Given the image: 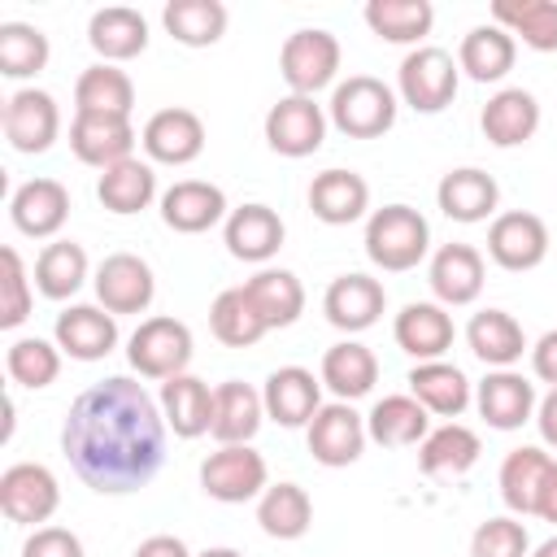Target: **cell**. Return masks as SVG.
I'll use <instances>...</instances> for the list:
<instances>
[{
	"label": "cell",
	"mask_w": 557,
	"mask_h": 557,
	"mask_svg": "<svg viewBox=\"0 0 557 557\" xmlns=\"http://www.w3.org/2000/svg\"><path fill=\"white\" fill-rule=\"evenodd\" d=\"M9 218H13V226L22 235L52 239L65 226V218H70V191H65V183H57V178H26L13 191V200H9Z\"/></svg>",
	"instance_id": "26"
},
{
	"label": "cell",
	"mask_w": 557,
	"mask_h": 557,
	"mask_svg": "<svg viewBox=\"0 0 557 557\" xmlns=\"http://www.w3.org/2000/svg\"><path fill=\"white\" fill-rule=\"evenodd\" d=\"M96 196H100V205L109 213L131 218V213H139V209H148L157 200V170L148 161H139V157H126V161H117V165H109L100 174Z\"/></svg>",
	"instance_id": "39"
},
{
	"label": "cell",
	"mask_w": 557,
	"mask_h": 557,
	"mask_svg": "<svg viewBox=\"0 0 557 557\" xmlns=\"http://www.w3.org/2000/svg\"><path fill=\"white\" fill-rule=\"evenodd\" d=\"M196 557H244L239 548H226V544H218V548H205V553H196Z\"/></svg>",
	"instance_id": "57"
},
{
	"label": "cell",
	"mask_w": 557,
	"mask_h": 557,
	"mask_svg": "<svg viewBox=\"0 0 557 557\" xmlns=\"http://www.w3.org/2000/svg\"><path fill=\"white\" fill-rule=\"evenodd\" d=\"M257 522L270 540H300L313 527V500L300 483H270L257 500Z\"/></svg>",
	"instance_id": "43"
},
{
	"label": "cell",
	"mask_w": 557,
	"mask_h": 557,
	"mask_svg": "<svg viewBox=\"0 0 557 557\" xmlns=\"http://www.w3.org/2000/svg\"><path fill=\"white\" fill-rule=\"evenodd\" d=\"M535 426H540V440L557 448V387H548V396L535 405Z\"/></svg>",
	"instance_id": "54"
},
{
	"label": "cell",
	"mask_w": 557,
	"mask_h": 557,
	"mask_svg": "<svg viewBox=\"0 0 557 557\" xmlns=\"http://www.w3.org/2000/svg\"><path fill=\"white\" fill-rule=\"evenodd\" d=\"M326 126H331L326 109L313 96H292V91L283 100H274L270 113H265V122H261L265 144L278 157H292V161L313 157L322 148V139H326Z\"/></svg>",
	"instance_id": "8"
},
{
	"label": "cell",
	"mask_w": 557,
	"mask_h": 557,
	"mask_svg": "<svg viewBox=\"0 0 557 557\" xmlns=\"http://www.w3.org/2000/svg\"><path fill=\"white\" fill-rule=\"evenodd\" d=\"M513 61H518V39L496 22L470 26L457 48V70L474 83H500L513 70Z\"/></svg>",
	"instance_id": "31"
},
{
	"label": "cell",
	"mask_w": 557,
	"mask_h": 557,
	"mask_svg": "<svg viewBox=\"0 0 557 557\" xmlns=\"http://www.w3.org/2000/svg\"><path fill=\"white\" fill-rule=\"evenodd\" d=\"M48 35L30 22H0V74L4 78H35L48 65Z\"/></svg>",
	"instance_id": "48"
},
{
	"label": "cell",
	"mask_w": 557,
	"mask_h": 557,
	"mask_svg": "<svg viewBox=\"0 0 557 557\" xmlns=\"http://www.w3.org/2000/svg\"><path fill=\"white\" fill-rule=\"evenodd\" d=\"M135 109V83L126 70L117 65H87L74 83V113H113V117H131Z\"/></svg>",
	"instance_id": "41"
},
{
	"label": "cell",
	"mask_w": 557,
	"mask_h": 557,
	"mask_svg": "<svg viewBox=\"0 0 557 557\" xmlns=\"http://www.w3.org/2000/svg\"><path fill=\"white\" fill-rule=\"evenodd\" d=\"M61 505V487L57 474L39 461H13L0 474V513L17 527H39L57 513Z\"/></svg>",
	"instance_id": "9"
},
{
	"label": "cell",
	"mask_w": 557,
	"mask_h": 557,
	"mask_svg": "<svg viewBox=\"0 0 557 557\" xmlns=\"http://www.w3.org/2000/svg\"><path fill=\"white\" fill-rule=\"evenodd\" d=\"M487 257L500 270H509V274L535 270L548 257V226H544V218L527 213V209L496 213L492 226H487Z\"/></svg>",
	"instance_id": "12"
},
{
	"label": "cell",
	"mask_w": 557,
	"mask_h": 557,
	"mask_svg": "<svg viewBox=\"0 0 557 557\" xmlns=\"http://www.w3.org/2000/svg\"><path fill=\"white\" fill-rule=\"evenodd\" d=\"M196 344H191V331L187 322L170 318V313H157V318H144L135 326V335L126 339V361L131 370H139L144 379H174V374H187V361H191Z\"/></svg>",
	"instance_id": "5"
},
{
	"label": "cell",
	"mask_w": 557,
	"mask_h": 557,
	"mask_svg": "<svg viewBox=\"0 0 557 557\" xmlns=\"http://www.w3.org/2000/svg\"><path fill=\"white\" fill-rule=\"evenodd\" d=\"M87 283V252L74 239H52L35 257V287L48 300H70Z\"/></svg>",
	"instance_id": "45"
},
{
	"label": "cell",
	"mask_w": 557,
	"mask_h": 557,
	"mask_svg": "<svg viewBox=\"0 0 557 557\" xmlns=\"http://www.w3.org/2000/svg\"><path fill=\"white\" fill-rule=\"evenodd\" d=\"M22 557H83V540L70 527H35L22 544Z\"/></svg>",
	"instance_id": "51"
},
{
	"label": "cell",
	"mask_w": 557,
	"mask_h": 557,
	"mask_svg": "<svg viewBox=\"0 0 557 557\" xmlns=\"http://www.w3.org/2000/svg\"><path fill=\"white\" fill-rule=\"evenodd\" d=\"M479 126H483V139L492 148H522L540 131V100L527 87H500L483 104Z\"/></svg>",
	"instance_id": "25"
},
{
	"label": "cell",
	"mask_w": 557,
	"mask_h": 557,
	"mask_svg": "<svg viewBox=\"0 0 557 557\" xmlns=\"http://www.w3.org/2000/svg\"><path fill=\"white\" fill-rule=\"evenodd\" d=\"M387 309V292L379 278L370 274H339L326 283L322 292V313L335 331L344 335H357V331H370Z\"/></svg>",
	"instance_id": "14"
},
{
	"label": "cell",
	"mask_w": 557,
	"mask_h": 557,
	"mask_svg": "<svg viewBox=\"0 0 557 557\" xmlns=\"http://www.w3.org/2000/svg\"><path fill=\"white\" fill-rule=\"evenodd\" d=\"M553 466H557V457L535 448V444H522V448L505 453L496 483H500V500L509 505L513 518H527V513L540 509V496H544V483H548Z\"/></svg>",
	"instance_id": "27"
},
{
	"label": "cell",
	"mask_w": 557,
	"mask_h": 557,
	"mask_svg": "<svg viewBox=\"0 0 557 557\" xmlns=\"http://www.w3.org/2000/svg\"><path fill=\"white\" fill-rule=\"evenodd\" d=\"M492 22L531 52H557V0H496Z\"/></svg>",
	"instance_id": "44"
},
{
	"label": "cell",
	"mask_w": 557,
	"mask_h": 557,
	"mask_svg": "<svg viewBox=\"0 0 557 557\" xmlns=\"http://www.w3.org/2000/svg\"><path fill=\"white\" fill-rule=\"evenodd\" d=\"M226 191L205 178H178L161 191V222L178 235H200L218 222H226Z\"/></svg>",
	"instance_id": "19"
},
{
	"label": "cell",
	"mask_w": 557,
	"mask_h": 557,
	"mask_svg": "<svg viewBox=\"0 0 557 557\" xmlns=\"http://www.w3.org/2000/svg\"><path fill=\"white\" fill-rule=\"evenodd\" d=\"M470 557H531V535L518 518L500 513L474 527L470 535Z\"/></svg>",
	"instance_id": "50"
},
{
	"label": "cell",
	"mask_w": 557,
	"mask_h": 557,
	"mask_svg": "<svg viewBox=\"0 0 557 557\" xmlns=\"http://www.w3.org/2000/svg\"><path fill=\"white\" fill-rule=\"evenodd\" d=\"M309 209L326 226H348L370 209V183L357 170H322L309 183Z\"/></svg>",
	"instance_id": "30"
},
{
	"label": "cell",
	"mask_w": 557,
	"mask_h": 557,
	"mask_svg": "<svg viewBox=\"0 0 557 557\" xmlns=\"http://www.w3.org/2000/svg\"><path fill=\"white\" fill-rule=\"evenodd\" d=\"M339 39L322 26H305V30H292L283 39V52H278V74L283 83L292 87V96H318L322 87L335 83L339 74Z\"/></svg>",
	"instance_id": "7"
},
{
	"label": "cell",
	"mask_w": 557,
	"mask_h": 557,
	"mask_svg": "<svg viewBox=\"0 0 557 557\" xmlns=\"http://www.w3.org/2000/svg\"><path fill=\"white\" fill-rule=\"evenodd\" d=\"M209 331H213V339L226 344V348H252V344L265 335V322H261V313L252 309V300H248L244 287H226V292H218L213 305H209Z\"/></svg>",
	"instance_id": "46"
},
{
	"label": "cell",
	"mask_w": 557,
	"mask_h": 557,
	"mask_svg": "<svg viewBox=\"0 0 557 557\" xmlns=\"http://www.w3.org/2000/svg\"><path fill=\"white\" fill-rule=\"evenodd\" d=\"M261 400H265V418L270 422L309 426L313 413L322 409V379H313V370H305V366H278L265 379Z\"/></svg>",
	"instance_id": "24"
},
{
	"label": "cell",
	"mask_w": 557,
	"mask_h": 557,
	"mask_svg": "<svg viewBox=\"0 0 557 557\" xmlns=\"http://www.w3.org/2000/svg\"><path fill=\"white\" fill-rule=\"evenodd\" d=\"M457 83H461V70H457L453 52H444L435 44L405 52V61L396 70V91L413 113H444L457 96Z\"/></svg>",
	"instance_id": "4"
},
{
	"label": "cell",
	"mask_w": 557,
	"mask_h": 557,
	"mask_svg": "<svg viewBox=\"0 0 557 557\" xmlns=\"http://www.w3.org/2000/svg\"><path fill=\"white\" fill-rule=\"evenodd\" d=\"M431 252V226L413 205H383L366 218V257L387 270L405 274Z\"/></svg>",
	"instance_id": "2"
},
{
	"label": "cell",
	"mask_w": 557,
	"mask_h": 557,
	"mask_svg": "<svg viewBox=\"0 0 557 557\" xmlns=\"http://www.w3.org/2000/svg\"><path fill=\"white\" fill-rule=\"evenodd\" d=\"M531 370H535L540 383L557 387V331H544V335L535 339V348H531Z\"/></svg>",
	"instance_id": "52"
},
{
	"label": "cell",
	"mask_w": 557,
	"mask_h": 557,
	"mask_svg": "<svg viewBox=\"0 0 557 557\" xmlns=\"http://www.w3.org/2000/svg\"><path fill=\"white\" fill-rule=\"evenodd\" d=\"M165 418L144 383L113 374L74 396L61 422V453L70 470L100 496H126L165 466Z\"/></svg>",
	"instance_id": "1"
},
{
	"label": "cell",
	"mask_w": 557,
	"mask_h": 557,
	"mask_svg": "<svg viewBox=\"0 0 557 557\" xmlns=\"http://www.w3.org/2000/svg\"><path fill=\"white\" fill-rule=\"evenodd\" d=\"M30 300H35V292H30V274L17 257V248H0V326L4 331L22 326L30 318Z\"/></svg>",
	"instance_id": "49"
},
{
	"label": "cell",
	"mask_w": 557,
	"mask_h": 557,
	"mask_svg": "<svg viewBox=\"0 0 557 557\" xmlns=\"http://www.w3.org/2000/svg\"><path fill=\"white\" fill-rule=\"evenodd\" d=\"M131 557H191V553L178 535H148V540H139V548Z\"/></svg>",
	"instance_id": "53"
},
{
	"label": "cell",
	"mask_w": 557,
	"mask_h": 557,
	"mask_svg": "<svg viewBox=\"0 0 557 557\" xmlns=\"http://www.w3.org/2000/svg\"><path fill=\"white\" fill-rule=\"evenodd\" d=\"M405 383H409V396H413L426 413L448 418V422L461 418L466 405L474 400V396H470V379H466L453 361H418Z\"/></svg>",
	"instance_id": "33"
},
{
	"label": "cell",
	"mask_w": 557,
	"mask_h": 557,
	"mask_svg": "<svg viewBox=\"0 0 557 557\" xmlns=\"http://www.w3.org/2000/svg\"><path fill=\"white\" fill-rule=\"evenodd\" d=\"M87 44L104 65L135 61L148 48V17L139 9H126V4L96 9L87 22Z\"/></svg>",
	"instance_id": "28"
},
{
	"label": "cell",
	"mask_w": 557,
	"mask_h": 557,
	"mask_svg": "<svg viewBox=\"0 0 557 557\" xmlns=\"http://www.w3.org/2000/svg\"><path fill=\"white\" fill-rule=\"evenodd\" d=\"M474 405L492 431H518L522 422L535 418L540 396H535V383L522 379L518 370H487V379L474 387Z\"/></svg>",
	"instance_id": "20"
},
{
	"label": "cell",
	"mask_w": 557,
	"mask_h": 557,
	"mask_svg": "<svg viewBox=\"0 0 557 557\" xmlns=\"http://www.w3.org/2000/svg\"><path fill=\"white\" fill-rule=\"evenodd\" d=\"M435 205L448 222H461V226H474V222H487L500 205V187L487 170L479 165H457L440 178L435 187Z\"/></svg>",
	"instance_id": "22"
},
{
	"label": "cell",
	"mask_w": 557,
	"mask_h": 557,
	"mask_svg": "<svg viewBox=\"0 0 557 557\" xmlns=\"http://www.w3.org/2000/svg\"><path fill=\"white\" fill-rule=\"evenodd\" d=\"M479 453L483 444L466 422H444V426H431L426 440L418 444V470L431 479H457L479 461Z\"/></svg>",
	"instance_id": "38"
},
{
	"label": "cell",
	"mask_w": 557,
	"mask_h": 557,
	"mask_svg": "<svg viewBox=\"0 0 557 557\" xmlns=\"http://www.w3.org/2000/svg\"><path fill=\"white\" fill-rule=\"evenodd\" d=\"M392 339L413 361H444V352L457 339V326L440 300H409L392 322Z\"/></svg>",
	"instance_id": "15"
},
{
	"label": "cell",
	"mask_w": 557,
	"mask_h": 557,
	"mask_svg": "<svg viewBox=\"0 0 557 557\" xmlns=\"http://www.w3.org/2000/svg\"><path fill=\"white\" fill-rule=\"evenodd\" d=\"M305 440H309V453H313L318 466L344 470L366 453L370 435H366V418L348 400H331L313 413V422L305 426Z\"/></svg>",
	"instance_id": "11"
},
{
	"label": "cell",
	"mask_w": 557,
	"mask_h": 557,
	"mask_svg": "<svg viewBox=\"0 0 557 557\" xmlns=\"http://www.w3.org/2000/svg\"><path fill=\"white\" fill-rule=\"evenodd\" d=\"M361 17L383 44H418V48L435 26L431 0H370Z\"/></svg>",
	"instance_id": "42"
},
{
	"label": "cell",
	"mask_w": 557,
	"mask_h": 557,
	"mask_svg": "<svg viewBox=\"0 0 557 557\" xmlns=\"http://www.w3.org/2000/svg\"><path fill=\"white\" fill-rule=\"evenodd\" d=\"M70 148L83 165H96L100 174L117 161L131 157L135 148V126L131 117H113V113H74L70 122Z\"/></svg>",
	"instance_id": "21"
},
{
	"label": "cell",
	"mask_w": 557,
	"mask_h": 557,
	"mask_svg": "<svg viewBox=\"0 0 557 557\" xmlns=\"http://www.w3.org/2000/svg\"><path fill=\"white\" fill-rule=\"evenodd\" d=\"M483 252L474 244H444L435 248L431 257V270H426V283L435 292V300L444 309H457V305H474L479 292H483Z\"/></svg>",
	"instance_id": "23"
},
{
	"label": "cell",
	"mask_w": 557,
	"mask_h": 557,
	"mask_svg": "<svg viewBox=\"0 0 557 557\" xmlns=\"http://www.w3.org/2000/svg\"><path fill=\"white\" fill-rule=\"evenodd\" d=\"M161 418L178 440H196L209 435L213 422V387L196 374H174L161 383Z\"/></svg>",
	"instance_id": "34"
},
{
	"label": "cell",
	"mask_w": 557,
	"mask_h": 557,
	"mask_svg": "<svg viewBox=\"0 0 557 557\" xmlns=\"http://www.w3.org/2000/svg\"><path fill=\"white\" fill-rule=\"evenodd\" d=\"M426 431H431V413H426L409 392L383 396V400H374V409L366 413V435H370L379 448H409V444H422Z\"/></svg>",
	"instance_id": "37"
},
{
	"label": "cell",
	"mask_w": 557,
	"mask_h": 557,
	"mask_svg": "<svg viewBox=\"0 0 557 557\" xmlns=\"http://www.w3.org/2000/svg\"><path fill=\"white\" fill-rule=\"evenodd\" d=\"M331 392H335V400H361V396H370L374 392V383H379V357L366 348V344H357V339H339V344H331L326 352H322V374H318Z\"/></svg>",
	"instance_id": "36"
},
{
	"label": "cell",
	"mask_w": 557,
	"mask_h": 557,
	"mask_svg": "<svg viewBox=\"0 0 557 557\" xmlns=\"http://www.w3.org/2000/svg\"><path fill=\"white\" fill-rule=\"evenodd\" d=\"M466 344L487 370H513L527 352V335H522L518 318L505 309H479L466 326Z\"/></svg>",
	"instance_id": "32"
},
{
	"label": "cell",
	"mask_w": 557,
	"mask_h": 557,
	"mask_svg": "<svg viewBox=\"0 0 557 557\" xmlns=\"http://www.w3.org/2000/svg\"><path fill=\"white\" fill-rule=\"evenodd\" d=\"M226 22H231V13H226L222 0H170L161 9L165 35L174 44H183V48H209V44H218L226 35Z\"/></svg>",
	"instance_id": "40"
},
{
	"label": "cell",
	"mask_w": 557,
	"mask_h": 557,
	"mask_svg": "<svg viewBox=\"0 0 557 557\" xmlns=\"http://www.w3.org/2000/svg\"><path fill=\"white\" fill-rule=\"evenodd\" d=\"M326 117L348 139H379L396 126V91L374 74H348L335 83Z\"/></svg>",
	"instance_id": "3"
},
{
	"label": "cell",
	"mask_w": 557,
	"mask_h": 557,
	"mask_svg": "<svg viewBox=\"0 0 557 557\" xmlns=\"http://www.w3.org/2000/svg\"><path fill=\"white\" fill-rule=\"evenodd\" d=\"M531 557H557V535H548L544 544H535V548H531Z\"/></svg>",
	"instance_id": "56"
},
{
	"label": "cell",
	"mask_w": 557,
	"mask_h": 557,
	"mask_svg": "<svg viewBox=\"0 0 557 557\" xmlns=\"http://www.w3.org/2000/svg\"><path fill=\"white\" fill-rule=\"evenodd\" d=\"M265 422V400L252 383H239V379H226L213 387V422H209V435L218 444H252V435L261 431Z\"/></svg>",
	"instance_id": "29"
},
{
	"label": "cell",
	"mask_w": 557,
	"mask_h": 557,
	"mask_svg": "<svg viewBox=\"0 0 557 557\" xmlns=\"http://www.w3.org/2000/svg\"><path fill=\"white\" fill-rule=\"evenodd\" d=\"M265 487H270V470L252 444H218V453L200 461V492L209 500L244 505V500H261Z\"/></svg>",
	"instance_id": "6"
},
{
	"label": "cell",
	"mask_w": 557,
	"mask_h": 557,
	"mask_svg": "<svg viewBox=\"0 0 557 557\" xmlns=\"http://www.w3.org/2000/svg\"><path fill=\"white\" fill-rule=\"evenodd\" d=\"M52 339L70 361H100L117 348V318L104 305H70L57 313Z\"/></svg>",
	"instance_id": "17"
},
{
	"label": "cell",
	"mask_w": 557,
	"mask_h": 557,
	"mask_svg": "<svg viewBox=\"0 0 557 557\" xmlns=\"http://www.w3.org/2000/svg\"><path fill=\"white\" fill-rule=\"evenodd\" d=\"M0 122H4L9 148H13V152H26V157L48 152V148L57 144V135H61V109H57V100H52L48 91H39V87H17V91L4 100Z\"/></svg>",
	"instance_id": "10"
},
{
	"label": "cell",
	"mask_w": 557,
	"mask_h": 557,
	"mask_svg": "<svg viewBox=\"0 0 557 557\" xmlns=\"http://www.w3.org/2000/svg\"><path fill=\"white\" fill-rule=\"evenodd\" d=\"M139 144H144L148 161H157V165H191L205 152V122L191 109H178V104L157 109L144 122Z\"/></svg>",
	"instance_id": "16"
},
{
	"label": "cell",
	"mask_w": 557,
	"mask_h": 557,
	"mask_svg": "<svg viewBox=\"0 0 557 557\" xmlns=\"http://www.w3.org/2000/svg\"><path fill=\"white\" fill-rule=\"evenodd\" d=\"M252 309L261 313L265 331H278V326H292L300 313H305V287L292 270L283 265H261L248 283H244Z\"/></svg>",
	"instance_id": "35"
},
{
	"label": "cell",
	"mask_w": 557,
	"mask_h": 557,
	"mask_svg": "<svg viewBox=\"0 0 557 557\" xmlns=\"http://www.w3.org/2000/svg\"><path fill=\"white\" fill-rule=\"evenodd\" d=\"M96 300L117 318V313H144L157 296V278H152V265L135 252H109L100 265H96Z\"/></svg>",
	"instance_id": "13"
},
{
	"label": "cell",
	"mask_w": 557,
	"mask_h": 557,
	"mask_svg": "<svg viewBox=\"0 0 557 557\" xmlns=\"http://www.w3.org/2000/svg\"><path fill=\"white\" fill-rule=\"evenodd\" d=\"M535 518H544V522L557 527V466H553V474H548V483H544V496H540Z\"/></svg>",
	"instance_id": "55"
},
{
	"label": "cell",
	"mask_w": 557,
	"mask_h": 557,
	"mask_svg": "<svg viewBox=\"0 0 557 557\" xmlns=\"http://www.w3.org/2000/svg\"><path fill=\"white\" fill-rule=\"evenodd\" d=\"M283 235H287L283 218H278L270 205H257V200L231 209L226 222H222V244H226V252H231L235 261H248V265H265V261L283 248Z\"/></svg>",
	"instance_id": "18"
},
{
	"label": "cell",
	"mask_w": 557,
	"mask_h": 557,
	"mask_svg": "<svg viewBox=\"0 0 557 557\" xmlns=\"http://www.w3.org/2000/svg\"><path fill=\"white\" fill-rule=\"evenodd\" d=\"M4 370H9V379H13L17 387L39 392V387L57 383V374H61V348H57V339L22 335V339L9 344V352H4Z\"/></svg>",
	"instance_id": "47"
}]
</instances>
